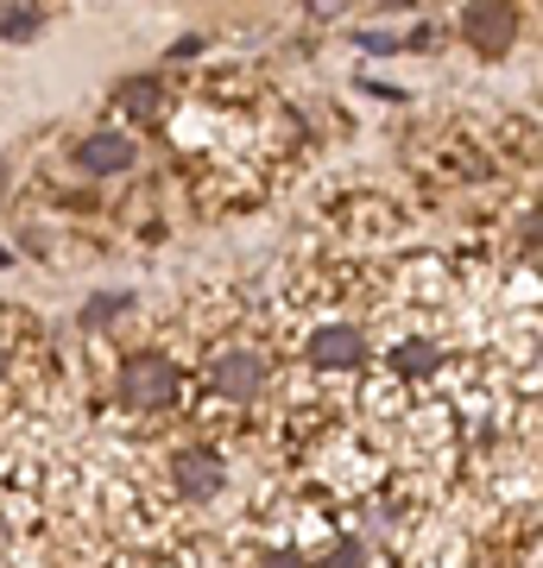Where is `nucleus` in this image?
I'll return each instance as SVG.
<instances>
[{
	"instance_id": "nucleus-1",
	"label": "nucleus",
	"mask_w": 543,
	"mask_h": 568,
	"mask_svg": "<svg viewBox=\"0 0 543 568\" xmlns=\"http://www.w3.org/2000/svg\"><path fill=\"white\" fill-rule=\"evenodd\" d=\"M114 392H121V405H133V410H159V405L178 398V366L164 361L159 347H140V354H127L121 361Z\"/></svg>"
},
{
	"instance_id": "nucleus-2",
	"label": "nucleus",
	"mask_w": 543,
	"mask_h": 568,
	"mask_svg": "<svg viewBox=\"0 0 543 568\" xmlns=\"http://www.w3.org/2000/svg\"><path fill=\"white\" fill-rule=\"evenodd\" d=\"M519 0H467L462 7V32L481 58H505L519 44Z\"/></svg>"
},
{
	"instance_id": "nucleus-3",
	"label": "nucleus",
	"mask_w": 543,
	"mask_h": 568,
	"mask_svg": "<svg viewBox=\"0 0 543 568\" xmlns=\"http://www.w3.org/2000/svg\"><path fill=\"white\" fill-rule=\"evenodd\" d=\"M265 379H272V366H265V354H253V347H234V354H215L209 361V386L222 392V398H260Z\"/></svg>"
},
{
	"instance_id": "nucleus-4",
	"label": "nucleus",
	"mask_w": 543,
	"mask_h": 568,
	"mask_svg": "<svg viewBox=\"0 0 543 568\" xmlns=\"http://www.w3.org/2000/svg\"><path fill=\"white\" fill-rule=\"evenodd\" d=\"M133 159H140L133 133H114V126H101V133H89V140L77 145V171L82 178H114V171H127Z\"/></svg>"
},
{
	"instance_id": "nucleus-5",
	"label": "nucleus",
	"mask_w": 543,
	"mask_h": 568,
	"mask_svg": "<svg viewBox=\"0 0 543 568\" xmlns=\"http://www.w3.org/2000/svg\"><path fill=\"white\" fill-rule=\"evenodd\" d=\"M171 480H178L190 499H215V493H222V480H228V467H222V455H215V448H183L178 462H171Z\"/></svg>"
},
{
	"instance_id": "nucleus-6",
	"label": "nucleus",
	"mask_w": 543,
	"mask_h": 568,
	"mask_svg": "<svg viewBox=\"0 0 543 568\" xmlns=\"http://www.w3.org/2000/svg\"><path fill=\"white\" fill-rule=\"evenodd\" d=\"M310 361L322 366V373H348V366H361L366 361V335L361 328H316L310 335Z\"/></svg>"
},
{
	"instance_id": "nucleus-7",
	"label": "nucleus",
	"mask_w": 543,
	"mask_h": 568,
	"mask_svg": "<svg viewBox=\"0 0 543 568\" xmlns=\"http://www.w3.org/2000/svg\"><path fill=\"white\" fill-rule=\"evenodd\" d=\"M114 108H121L127 121H159V114H164V82H159V77H127V82H114Z\"/></svg>"
},
{
	"instance_id": "nucleus-8",
	"label": "nucleus",
	"mask_w": 543,
	"mask_h": 568,
	"mask_svg": "<svg viewBox=\"0 0 543 568\" xmlns=\"http://www.w3.org/2000/svg\"><path fill=\"white\" fill-rule=\"evenodd\" d=\"M39 32H44L39 7H0V39H7V44H32Z\"/></svg>"
},
{
	"instance_id": "nucleus-9",
	"label": "nucleus",
	"mask_w": 543,
	"mask_h": 568,
	"mask_svg": "<svg viewBox=\"0 0 543 568\" xmlns=\"http://www.w3.org/2000/svg\"><path fill=\"white\" fill-rule=\"evenodd\" d=\"M127 310H133V297H127V291H101V297H89V304H82L77 323L89 328V335H95V328H108L114 316H127Z\"/></svg>"
},
{
	"instance_id": "nucleus-10",
	"label": "nucleus",
	"mask_w": 543,
	"mask_h": 568,
	"mask_svg": "<svg viewBox=\"0 0 543 568\" xmlns=\"http://www.w3.org/2000/svg\"><path fill=\"white\" fill-rule=\"evenodd\" d=\"M392 361H399V373H430V366H436V347L430 342H404Z\"/></svg>"
},
{
	"instance_id": "nucleus-11",
	"label": "nucleus",
	"mask_w": 543,
	"mask_h": 568,
	"mask_svg": "<svg viewBox=\"0 0 543 568\" xmlns=\"http://www.w3.org/2000/svg\"><path fill=\"white\" fill-rule=\"evenodd\" d=\"M329 568H366V537H348V544L329 556Z\"/></svg>"
},
{
	"instance_id": "nucleus-12",
	"label": "nucleus",
	"mask_w": 543,
	"mask_h": 568,
	"mask_svg": "<svg viewBox=\"0 0 543 568\" xmlns=\"http://www.w3.org/2000/svg\"><path fill=\"white\" fill-rule=\"evenodd\" d=\"M260 568H303V556H298V549H265Z\"/></svg>"
},
{
	"instance_id": "nucleus-13",
	"label": "nucleus",
	"mask_w": 543,
	"mask_h": 568,
	"mask_svg": "<svg viewBox=\"0 0 543 568\" xmlns=\"http://www.w3.org/2000/svg\"><path fill=\"white\" fill-rule=\"evenodd\" d=\"M202 44H209V39H202V32H190V39H178V44H171V58H197Z\"/></svg>"
},
{
	"instance_id": "nucleus-14",
	"label": "nucleus",
	"mask_w": 543,
	"mask_h": 568,
	"mask_svg": "<svg viewBox=\"0 0 543 568\" xmlns=\"http://www.w3.org/2000/svg\"><path fill=\"white\" fill-rule=\"evenodd\" d=\"M361 51H399V39H385V32H361Z\"/></svg>"
},
{
	"instance_id": "nucleus-15",
	"label": "nucleus",
	"mask_w": 543,
	"mask_h": 568,
	"mask_svg": "<svg viewBox=\"0 0 543 568\" xmlns=\"http://www.w3.org/2000/svg\"><path fill=\"white\" fill-rule=\"evenodd\" d=\"M0 265H7V246H0Z\"/></svg>"
},
{
	"instance_id": "nucleus-16",
	"label": "nucleus",
	"mask_w": 543,
	"mask_h": 568,
	"mask_svg": "<svg viewBox=\"0 0 543 568\" xmlns=\"http://www.w3.org/2000/svg\"><path fill=\"white\" fill-rule=\"evenodd\" d=\"M0 373H7V354H0Z\"/></svg>"
}]
</instances>
